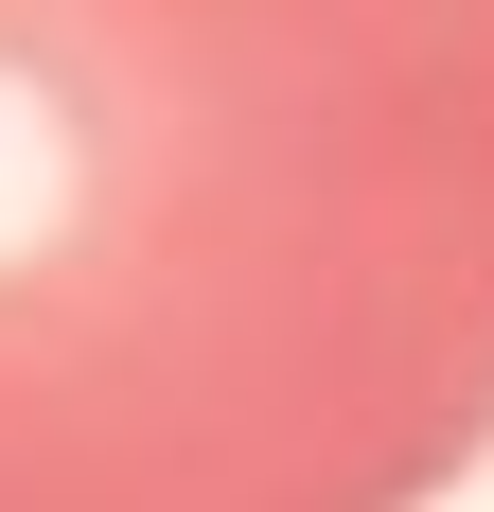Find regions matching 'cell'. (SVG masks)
Wrapping results in <instances>:
<instances>
[{
  "label": "cell",
  "instance_id": "obj_1",
  "mask_svg": "<svg viewBox=\"0 0 494 512\" xmlns=\"http://www.w3.org/2000/svg\"><path fill=\"white\" fill-rule=\"evenodd\" d=\"M494 442V0H0V512H424Z\"/></svg>",
  "mask_w": 494,
  "mask_h": 512
}]
</instances>
